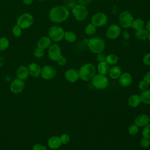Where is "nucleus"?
I'll return each mask as SVG.
<instances>
[{"label":"nucleus","mask_w":150,"mask_h":150,"mask_svg":"<svg viewBox=\"0 0 150 150\" xmlns=\"http://www.w3.org/2000/svg\"><path fill=\"white\" fill-rule=\"evenodd\" d=\"M69 15V11L65 6L57 5L50 9L49 18L54 23H62L68 19Z\"/></svg>","instance_id":"obj_1"},{"label":"nucleus","mask_w":150,"mask_h":150,"mask_svg":"<svg viewBox=\"0 0 150 150\" xmlns=\"http://www.w3.org/2000/svg\"><path fill=\"white\" fill-rule=\"evenodd\" d=\"M87 45L90 51L96 54L103 52L105 46L104 40L99 37H94L90 39Z\"/></svg>","instance_id":"obj_2"},{"label":"nucleus","mask_w":150,"mask_h":150,"mask_svg":"<svg viewBox=\"0 0 150 150\" xmlns=\"http://www.w3.org/2000/svg\"><path fill=\"white\" fill-rule=\"evenodd\" d=\"M80 78L84 81H88L93 79L96 74V67L91 63L82 66L79 70Z\"/></svg>","instance_id":"obj_3"},{"label":"nucleus","mask_w":150,"mask_h":150,"mask_svg":"<svg viewBox=\"0 0 150 150\" xmlns=\"http://www.w3.org/2000/svg\"><path fill=\"white\" fill-rule=\"evenodd\" d=\"M64 29L62 27L54 25L49 28L48 35L52 40L55 42H59L64 39Z\"/></svg>","instance_id":"obj_4"},{"label":"nucleus","mask_w":150,"mask_h":150,"mask_svg":"<svg viewBox=\"0 0 150 150\" xmlns=\"http://www.w3.org/2000/svg\"><path fill=\"white\" fill-rule=\"evenodd\" d=\"M72 13L76 21H84L88 16V9L86 6L77 4L72 9Z\"/></svg>","instance_id":"obj_5"},{"label":"nucleus","mask_w":150,"mask_h":150,"mask_svg":"<svg viewBox=\"0 0 150 150\" xmlns=\"http://www.w3.org/2000/svg\"><path fill=\"white\" fill-rule=\"evenodd\" d=\"M134 17L131 13L128 11L122 12L118 17V21L121 27L125 29L129 28L131 26L134 21Z\"/></svg>","instance_id":"obj_6"},{"label":"nucleus","mask_w":150,"mask_h":150,"mask_svg":"<svg viewBox=\"0 0 150 150\" xmlns=\"http://www.w3.org/2000/svg\"><path fill=\"white\" fill-rule=\"evenodd\" d=\"M33 23V16L29 13L22 14L17 19L16 25L21 29H27L30 27Z\"/></svg>","instance_id":"obj_7"},{"label":"nucleus","mask_w":150,"mask_h":150,"mask_svg":"<svg viewBox=\"0 0 150 150\" xmlns=\"http://www.w3.org/2000/svg\"><path fill=\"white\" fill-rule=\"evenodd\" d=\"M108 16L103 12H97L94 14L91 18V23L97 28L102 27L108 22Z\"/></svg>","instance_id":"obj_8"},{"label":"nucleus","mask_w":150,"mask_h":150,"mask_svg":"<svg viewBox=\"0 0 150 150\" xmlns=\"http://www.w3.org/2000/svg\"><path fill=\"white\" fill-rule=\"evenodd\" d=\"M92 83L96 88L104 89L108 86V79L104 75L96 74L92 79Z\"/></svg>","instance_id":"obj_9"},{"label":"nucleus","mask_w":150,"mask_h":150,"mask_svg":"<svg viewBox=\"0 0 150 150\" xmlns=\"http://www.w3.org/2000/svg\"><path fill=\"white\" fill-rule=\"evenodd\" d=\"M121 33V29L117 24L110 25L107 29L106 36L108 39L111 40L116 39L119 37Z\"/></svg>","instance_id":"obj_10"},{"label":"nucleus","mask_w":150,"mask_h":150,"mask_svg":"<svg viewBox=\"0 0 150 150\" xmlns=\"http://www.w3.org/2000/svg\"><path fill=\"white\" fill-rule=\"evenodd\" d=\"M48 55L51 60L56 61L62 56L61 48L59 45L56 43L51 45L49 47Z\"/></svg>","instance_id":"obj_11"},{"label":"nucleus","mask_w":150,"mask_h":150,"mask_svg":"<svg viewBox=\"0 0 150 150\" xmlns=\"http://www.w3.org/2000/svg\"><path fill=\"white\" fill-rule=\"evenodd\" d=\"M40 74L44 79L50 80L54 78L56 76V70L52 66H45L41 69Z\"/></svg>","instance_id":"obj_12"},{"label":"nucleus","mask_w":150,"mask_h":150,"mask_svg":"<svg viewBox=\"0 0 150 150\" xmlns=\"http://www.w3.org/2000/svg\"><path fill=\"white\" fill-rule=\"evenodd\" d=\"M24 86H25L24 82L19 79H15L12 82L10 88L12 93L15 94H18L22 91V90L24 88Z\"/></svg>","instance_id":"obj_13"},{"label":"nucleus","mask_w":150,"mask_h":150,"mask_svg":"<svg viewBox=\"0 0 150 150\" xmlns=\"http://www.w3.org/2000/svg\"><path fill=\"white\" fill-rule=\"evenodd\" d=\"M64 77L67 81L71 83L76 82L80 78L79 71L74 69H71L67 70L65 72Z\"/></svg>","instance_id":"obj_14"},{"label":"nucleus","mask_w":150,"mask_h":150,"mask_svg":"<svg viewBox=\"0 0 150 150\" xmlns=\"http://www.w3.org/2000/svg\"><path fill=\"white\" fill-rule=\"evenodd\" d=\"M149 117L146 114H141L137 117L134 120V123L138 127H142L147 125L149 123Z\"/></svg>","instance_id":"obj_15"},{"label":"nucleus","mask_w":150,"mask_h":150,"mask_svg":"<svg viewBox=\"0 0 150 150\" xmlns=\"http://www.w3.org/2000/svg\"><path fill=\"white\" fill-rule=\"evenodd\" d=\"M132 82V77L131 74L127 72L121 74L119 79V83L122 87L129 86Z\"/></svg>","instance_id":"obj_16"},{"label":"nucleus","mask_w":150,"mask_h":150,"mask_svg":"<svg viewBox=\"0 0 150 150\" xmlns=\"http://www.w3.org/2000/svg\"><path fill=\"white\" fill-rule=\"evenodd\" d=\"M52 40L49 37L43 36L40 38L37 42L38 47L42 49L43 50L47 49L50 47L52 43Z\"/></svg>","instance_id":"obj_17"},{"label":"nucleus","mask_w":150,"mask_h":150,"mask_svg":"<svg viewBox=\"0 0 150 150\" xmlns=\"http://www.w3.org/2000/svg\"><path fill=\"white\" fill-rule=\"evenodd\" d=\"M28 70L29 74L35 77L39 76L41 72L40 66L36 63H30L28 66Z\"/></svg>","instance_id":"obj_18"},{"label":"nucleus","mask_w":150,"mask_h":150,"mask_svg":"<svg viewBox=\"0 0 150 150\" xmlns=\"http://www.w3.org/2000/svg\"><path fill=\"white\" fill-rule=\"evenodd\" d=\"M62 144L60 137L57 136H53L48 140V145L50 149H56L59 148Z\"/></svg>","instance_id":"obj_19"},{"label":"nucleus","mask_w":150,"mask_h":150,"mask_svg":"<svg viewBox=\"0 0 150 150\" xmlns=\"http://www.w3.org/2000/svg\"><path fill=\"white\" fill-rule=\"evenodd\" d=\"M97 69L100 74L105 76L109 73L110 67V65L105 61H103L99 62L97 66Z\"/></svg>","instance_id":"obj_20"},{"label":"nucleus","mask_w":150,"mask_h":150,"mask_svg":"<svg viewBox=\"0 0 150 150\" xmlns=\"http://www.w3.org/2000/svg\"><path fill=\"white\" fill-rule=\"evenodd\" d=\"M29 74V73L28 68H27L24 66L19 67L16 71L17 77H18V79L22 80H25L28 77Z\"/></svg>","instance_id":"obj_21"},{"label":"nucleus","mask_w":150,"mask_h":150,"mask_svg":"<svg viewBox=\"0 0 150 150\" xmlns=\"http://www.w3.org/2000/svg\"><path fill=\"white\" fill-rule=\"evenodd\" d=\"M141 103L139 96L137 94H133L131 95L128 100V105L131 107H138L140 103Z\"/></svg>","instance_id":"obj_22"},{"label":"nucleus","mask_w":150,"mask_h":150,"mask_svg":"<svg viewBox=\"0 0 150 150\" xmlns=\"http://www.w3.org/2000/svg\"><path fill=\"white\" fill-rule=\"evenodd\" d=\"M108 74L111 79H117L119 78L121 74V69L119 66H114L110 68Z\"/></svg>","instance_id":"obj_23"},{"label":"nucleus","mask_w":150,"mask_h":150,"mask_svg":"<svg viewBox=\"0 0 150 150\" xmlns=\"http://www.w3.org/2000/svg\"><path fill=\"white\" fill-rule=\"evenodd\" d=\"M149 32L146 28H142L138 30H136L135 32V36L137 39L139 40H144L147 39Z\"/></svg>","instance_id":"obj_24"},{"label":"nucleus","mask_w":150,"mask_h":150,"mask_svg":"<svg viewBox=\"0 0 150 150\" xmlns=\"http://www.w3.org/2000/svg\"><path fill=\"white\" fill-rule=\"evenodd\" d=\"M139 97L141 102L145 104H150V89L142 91Z\"/></svg>","instance_id":"obj_25"},{"label":"nucleus","mask_w":150,"mask_h":150,"mask_svg":"<svg viewBox=\"0 0 150 150\" xmlns=\"http://www.w3.org/2000/svg\"><path fill=\"white\" fill-rule=\"evenodd\" d=\"M144 26V21H143V19H142L141 18H137L134 19L131 27L136 31L141 29H142Z\"/></svg>","instance_id":"obj_26"},{"label":"nucleus","mask_w":150,"mask_h":150,"mask_svg":"<svg viewBox=\"0 0 150 150\" xmlns=\"http://www.w3.org/2000/svg\"><path fill=\"white\" fill-rule=\"evenodd\" d=\"M64 39L69 43H73L77 39V35L73 31H66L64 32Z\"/></svg>","instance_id":"obj_27"},{"label":"nucleus","mask_w":150,"mask_h":150,"mask_svg":"<svg viewBox=\"0 0 150 150\" xmlns=\"http://www.w3.org/2000/svg\"><path fill=\"white\" fill-rule=\"evenodd\" d=\"M109 65H114L118 61V57L114 54H110L106 56L105 60Z\"/></svg>","instance_id":"obj_28"},{"label":"nucleus","mask_w":150,"mask_h":150,"mask_svg":"<svg viewBox=\"0 0 150 150\" xmlns=\"http://www.w3.org/2000/svg\"><path fill=\"white\" fill-rule=\"evenodd\" d=\"M85 33L86 35L88 36H92L95 34V33L97 31V27L95 26L93 24L91 23H88L85 28L84 29Z\"/></svg>","instance_id":"obj_29"},{"label":"nucleus","mask_w":150,"mask_h":150,"mask_svg":"<svg viewBox=\"0 0 150 150\" xmlns=\"http://www.w3.org/2000/svg\"><path fill=\"white\" fill-rule=\"evenodd\" d=\"M9 42L7 38L2 37L0 38V51H3L8 48Z\"/></svg>","instance_id":"obj_30"},{"label":"nucleus","mask_w":150,"mask_h":150,"mask_svg":"<svg viewBox=\"0 0 150 150\" xmlns=\"http://www.w3.org/2000/svg\"><path fill=\"white\" fill-rule=\"evenodd\" d=\"M12 33L16 37H19L22 35L21 28L17 25H15L12 28Z\"/></svg>","instance_id":"obj_31"},{"label":"nucleus","mask_w":150,"mask_h":150,"mask_svg":"<svg viewBox=\"0 0 150 150\" xmlns=\"http://www.w3.org/2000/svg\"><path fill=\"white\" fill-rule=\"evenodd\" d=\"M150 145V140L149 138L143 137L140 141V145L142 148H146Z\"/></svg>","instance_id":"obj_32"},{"label":"nucleus","mask_w":150,"mask_h":150,"mask_svg":"<svg viewBox=\"0 0 150 150\" xmlns=\"http://www.w3.org/2000/svg\"><path fill=\"white\" fill-rule=\"evenodd\" d=\"M142 134L144 137L150 138V124H148L147 125L144 127Z\"/></svg>","instance_id":"obj_33"},{"label":"nucleus","mask_w":150,"mask_h":150,"mask_svg":"<svg viewBox=\"0 0 150 150\" xmlns=\"http://www.w3.org/2000/svg\"><path fill=\"white\" fill-rule=\"evenodd\" d=\"M128 132L131 135H135L138 132V127L135 124H132L128 127Z\"/></svg>","instance_id":"obj_34"},{"label":"nucleus","mask_w":150,"mask_h":150,"mask_svg":"<svg viewBox=\"0 0 150 150\" xmlns=\"http://www.w3.org/2000/svg\"><path fill=\"white\" fill-rule=\"evenodd\" d=\"M148 87H149V84L146 81H145L144 80H142L140 81L139 84H138V87L142 91H144V90H147Z\"/></svg>","instance_id":"obj_35"},{"label":"nucleus","mask_w":150,"mask_h":150,"mask_svg":"<svg viewBox=\"0 0 150 150\" xmlns=\"http://www.w3.org/2000/svg\"><path fill=\"white\" fill-rule=\"evenodd\" d=\"M33 54L35 55V56L37 58H40L42 57L43 54H44V50L40 49L39 47H37L35 49V50H34Z\"/></svg>","instance_id":"obj_36"},{"label":"nucleus","mask_w":150,"mask_h":150,"mask_svg":"<svg viewBox=\"0 0 150 150\" xmlns=\"http://www.w3.org/2000/svg\"><path fill=\"white\" fill-rule=\"evenodd\" d=\"M60 141H61V142L62 144H67L69 141H70V137L68 135L66 134H62L60 137Z\"/></svg>","instance_id":"obj_37"},{"label":"nucleus","mask_w":150,"mask_h":150,"mask_svg":"<svg viewBox=\"0 0 150 150\" xmlns=\"http://www.w3.org/2000/svg\"><path fill=\"white\" fill-rule=\"evenodd\" d=\"M142 61L145 65L150 66V53H148L144 55Z\"/></svg>","instance_id":"obj_38"},{"label":"nucleus","mask_w":150,"mask_h":150,"mask_svg":"<svg viewBox=\"0 0 150 150\" xmlns=\"http://www.w3.org/2000/svg\"><path fill=\"white\" fill-rule=\"evenodd\" d=\"M56 61H57L58 64L60 65V66H63V65H64V64L66 63V62H67L66 57H64V56H63L62 55L60 56V57H59Z\"/></svg>","instance_id":"obj_39"},{"label":"nucleus","mask_w":150,"mask_h":150,"mask_svg":"<svg viewBox=\"0 0 150 150\" xmlns=\"http://www.w3.org/2000/svg\"><path fill=\"white\" fill-rule=\"evenodd\" d=\"M67 5H66V8L68 9V8H71V9L77 4V3H76V2L75 1H74V0H68L67 1Z\"/></svg>","instance_id":"obj_40"},{"label":"nucleus","mask_w":150,"mask_h":150,"mask_svg":"<svg viewBox=\"0 0 150 150\" xmlns=\"http://www.w3.org/2000/svg\"><path fill=\"white\" fill-rule=\"evenodd\" d=\"M105 58H106V56L104 53H103V52H101V53H99L97 54V60L99 62H103V61H105Z\"/></svg>","instance_id":"obj_41"},{"label":"nucleus","mask_w":150,"mask_h":150,"mask_svg":"<svg viewBox=\"0 0 150 150\" xmlns=\"http://www.w3.org/2000/svg\"><path fill=\"white\" fill-rule=\"evenodd\" d=\"M33 150H47L46 148L40 144H36L33 146Z\"/></svg>","instance_id":"obj_42"},{"label":"nucleus","mask_w":150,"mask_h":150,"mask_svg":"<svg viewBox=\"0 0 150 150\" xmlns=\"http://www.w3.org/2000/svg\"><path fill=\"white\" fill-rule=\"evenodd\" d=\"M91 1V0H77L78 4L82 5L84 6L87 5L88 4H89L90 3Z\"/></svg>","instance_id":"obj_43"},{"label":"nucleus","mask_w":150,"mask_h":150,"mask_svg":"<svg viewBox=\"0 0 150 150\" xmlns=\"http://www.w3.org/2000/svg\"><path fill=\"white\" fill-rule=\"evenodd\" d=\"M122 37L125 40H128L129 38V33L127 30H124L122 32Z\"/></svg>","instance_id":"obj_44"},{"label":"nucleus","mask_w":150,"mask_h":150,"mask_svg":"<svg viewBox=\"0 0 150 150\" xmlns=\"http://www.w3.org/2000/svg\"><path fill=\"white\" fill-rule=\"evenodd\" d=\"M145 81H146L149 84H150V71H148L146 73V74L144 77V79Z\"/></svg>","instance_id":"obj_45"},{"label":"nucleus","mask_w":150,"mask_h":150,"mask_svg":"<svg viewBox=\"0 0 150 150\" xmlns=\"http://www.w3.org/2000/svg\"><path fill=\"white\" fill-rule=\"evenodd\" d=\"M145 28L148 30L149 33H150V19L146 22V25H145Z\"/></svg>","instance_id":"obj_46"},{"label":"nucleus","mask_w":150,"mask_h":150,"mask_svg":"<svg viewBox=\"0 0 150 150\" xmlns=\"http://www.w3.org/2000/svg\"><path fill=\"white\" fill-rule=\"evenodd\" d=\"M33 0H23V2L26 5H30L33 2Z\"/></svg>","instance_id":"obj_47"},{"label":"nucleus","mask_w":150,"mask_h":150,"mask_svg":"<svg viewBox=\"0 0 150 150\" xmlns=\"http://www.w3.org/2000/svg\"><path fill=\"white\" fill-rule=\"evenodd\" d=\"M147 39L150 42V33H148V38H147Z\"/></svg>","instance_id":"obj_48"},{"label":"nucleus","mask_w":150,"mask_h":150,"mask_svg":"<svg viewBox=\"0 0 150 150\" xmlns=\"http://www.w3.org/2000/svg\"><path fill=\"white\" fill-rule=\"evenodd\" d=\"M36 1H43L44 0H36Z\"/></svg>","instance_id":"obj_49"}]
</instances>
